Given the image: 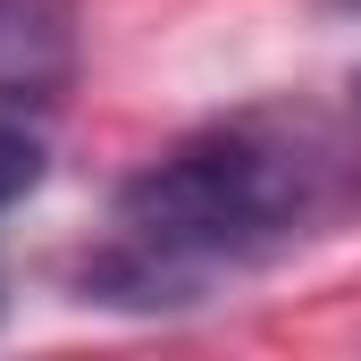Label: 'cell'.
Instances as JSON below:
<instances>
[{
  "mask_svg": "<svg viewBox=\"0 0 361 361\" xmlns=\"http://www.w3.org/2000/svg\"><path fill=\"white\" fill-rule=\"evenodd\" d=\"M34 185H42V143H34V135L0 109V210H17Z\"/></svg>",
  "mask_w": 361,
  "mask_h": 361,
  "instance_id": "cell-3",
  "label": "cell"
},
{
  "mask_svg": "<svg viewBox=\"0 0 361 361\" xmlns=\"http://www.w3.org/2000/svg\"><path fill=\"white\" fill-rule=\"evenodd\" d=\"M76 76V0H0V109H51Z\"/></svg>",
  "mask_w": 361,
  "mask_h": 361,
  "instance_id": "cell-2",
  "label": "cell"
},
{
  "mask_svg": "<svg viewBox=\"0 0 361 361\" xmlns=\"http://www.w3.org/2000/svg\"><path fill=\"white\" fill-rule=\"evenodd\" d=\"M311 8H328V17H345V25H361V0H311Z\"/></svg>",
  "mask_w": 361,
  "mask_h": 361,
  "instance_id": "cell-4",
  "label": "cell"
},
{
  "mask_svg": "<svg viewBox=\"0 0 361 361\" xmlns=\"http://www.w3.org/2000/svg\"><path fill=\"white\" fill-rule=\"evenodd\" d=\"M361 202V152L319 109H235L193 126L118 185L109 227L76 261V294L101 311L169 319L302 252Z\"/></svg>",
  "mask_w": 361,
  "mask_h": 361,
  "instance_id": "cell-1",
  "label": "cell"
}]
</instances>
